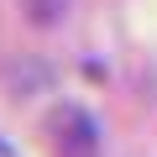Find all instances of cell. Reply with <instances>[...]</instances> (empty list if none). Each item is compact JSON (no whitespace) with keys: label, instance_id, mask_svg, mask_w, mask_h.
<instances>
[{"label":"cell","instance_id":"6da1fadb","mask_svg":"<svg viewBox=\"0 0 157 157\" xmlns=\"http://www.w3.org/2000/svg\"><path fill=\"white\" fill-rule=\"evenodd\" d=\"M52 141H58V152L63 157H94V121L84 115V110H58L52 115Z\"/></svg>","mask_w":157,"mask_h":157},{"label":"cell","instance_id":"7a4b0ae2","mask_svg":"<svg viewBox=\"0 0 157 157\" xmlns=\"http://www.w3.org/2000/svg\"><path fill=\"white\" fill-rule=\"evenodd\" d=\"M21 11L37 21V26H52V21H63V11H68V0H21Z\"/></svg>","mask_w":157,"mask_h":157},{"label":"cell","instance_id":"3957f363","mask_svg":"<svg viewBox=\"0 0 157 157\" xmlns=\"http://www.w3.org/2000/svg\"><path fill=\"white\" fill-rule=\"evenodd\" d=\"M0 157H21V152H16V147H11L6 136H0Z\"/></svg>","mask_w":157,"mask_h":157}]
</instances>
